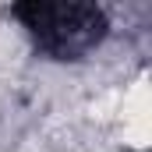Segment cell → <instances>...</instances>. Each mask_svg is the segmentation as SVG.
Wrapping results in <instances>:
<instances>
[{
    "label": "cell",
    "mask_w": 152,
    "mask_h": 152,
    "mask_svg": "<svg viewBox=\"0 0 152 152\" xmlns=\"http://www.w3.org/2000/svg\"><path fill=\"white\" fill-rule=\"evenodd\" d=\"M11 14L50 60H81L106 39L110 28L106 11L85 0H25L14 4Z\"/></svg>",
    "instance_id": "cell-1"
}]
</instances>
